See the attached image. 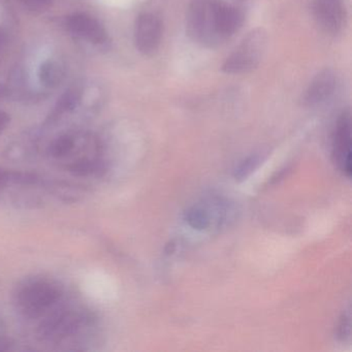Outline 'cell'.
Segmentation results:
<instances>
[{"label": "cell", "instance_id": "52a82bcc", "mask_svg": "<svg viewBox=\"0 0 352 352\" xmlns=\"http://www.w3.org/2000/svg\"><path fill=\"white\" fill-rule=\"evenodd\" d=\"M164 34V24L156 14L142 13L135 20L133 42L135 48L145 56H153L160 50Z\"/></svg>", "mask_w": 352, "mask_h": 352}, {"label": "cell", "instance_id": "ba28073f", "mask_svg": "<svg viewBox=\"0 0 352 352\" xmlns=\"http://www.w3.org/2000/svg\"><path fill=\"white\" fill-rule=\"evenodd\" d=\"M65 28L78 40L94 46H104L108 43V32L104 26L88 14H72L65 19Z\"/></svg>", "mask_w": 352, "mask_h": 352}, {"label": "cell", "instance_id": "e0dca14e", "mask_svg": "<svg viewBox=\"0 0 352 352\" xmlns=\"http://www.w3.org/2000/svg\"><path fill=\"white\" fill-rule=\"evenodd\" d=\"M6 43H7V34L3 28H0V50L5 47Z\"/></svg>", "mask_w": 352, "mask_h": 352}, {"label": "cell", "instance_id": "4fadbf2b", "mask_svg": "<svg viewBox=\"0 0 352 352\" xmlns=\"http://www.w3.org/2000/svg\"><path fill=\"white\" fill-rule=\"evenodd\" d=\"M38 80L44 87L53 89L57 87L65 77V67L55 59H48L38 69Z\"/></svg>", "mask_w": 352, "mask_h": 352}, {"label": "cell", "instance_id": "6da1fadb", "mask_svg": "<svg viewBox=\"0 0 352 352\" xmlns=\"http://www.w3.org/2000/svg\"><path fill=\"white\" fill-rule=\"evenodd\" d=\"M242 0H191L186 17L189 36L215 47L234 36L243 24Z\"/></svg>", "mask_w": 352, "mask_h": 352}, {"label": "cell", "instance_id": "30bf717a", "mask_svg": "<svg viewBox=\"0 0 352 352\" xmlns=\"http://www.w3.org/2000/svg\"><path fill=\"white\" fill-rule=\"evenodd\" d=\"M313 15L321 30L337 34L343 28L345 9L343 0H313Z\"/></svg>", "mask_w": 352, "mask_h": 352}, {"label": "cell", "instance_id": "277c9868", "mask_svg": "<svg viewBox=\"0 0 352 352\" xmlns=\"http://www.w3.org/2000/svg\"><path fill=\"white\" fill-rule=\"evenodd\" d=\"M60 184H50L41 177L30 173L0 168V199L11 197L14 203H38V190H52L60 195Z\"/></svg>", "mask_w": 352, "mask_h": 352}, {"label": "cell", "instance_id": "9a60e30c", "mask_svg": "<svg viewBox=\"0 0 352 352\" xmlns=\"http://www.w3.org/2000/svg\"><path fill=\"white\" fill-rule=\"evenodd\" d=\"M20 3L34 12H42L48 9L52 3V0H19Z\"/></svg>", "mask_w": 352, "mask_h": 352}, {"label": "cell", "instance_id": "5bb4252c", "mask_svg": "<svg viewBox=\"0 0 352 352\" xmlns=\"http://www.w3.org/2000/svg\"><path fill=\"white\" fill-rule=\"evenodd\" d=\"M186 219L188 223L197 230H205L210 224L209 214L207 211L199 207H195L189 210L186 214Z\"/></svg>", "mask_w": 352, "mask_h": 352}, {"label": "cell", "instance_id": "7a4b0ae2", "mask_svg": "<svg viewBox=\"0 0 352 352\" xmlns=\"http://www.w3.org/2000/svg\"><path fill=\"white\" fill-rule=\"evenodd\" d=\"M47 157L55 166L78 177L100 172L104 166L100 140L85 131H67L52 140Z\"/></svg>", "mask_w": 352, "mask_h": 352}, {"label": "cell", "instance_id": "2e32d148", "mask_svg": "<svg viewBox=\"0 0 352 352\" xmlns=\"http://www.w3.org/2000/svg\"><path fill=\"white\" fill-rule=\"evenodd\" d=\"M11 123V117L8 113L0 111V135L8 129Z\"/></svg>", "mask_w": 352, "mask_h": 352}, {"label": "cell", "instance_id": "7c38bea8", "mask_svg": "<svg viewBox=\"0 0 352 352\" xmlns=\"http://www.w3.org/2000/svg\"><path fill=\"white\" fill-rule=\"evenodd\" d=\"M82 100L81 90L79 88H69L67 89L56 102L54 110L51 112L48 118L49 123H54L63 118L65 115L75 111L79 107Z\"/></svg>", "mask_w": 352, "mask_h": 352}, {"label": "cell", "instance_id": "5b68a950", "mask_svg": "<svg viewBox=\"0 0 352 352\" xmlns=\"http://www.w3.org/2000/svg\"><path fill=\"white\" fill-rule=\"evenodd\" d=\"M267 34L263 28L251 30L222 65L228 75L250 73L258 67L267 52Z\"/></svg>", "mask_w": 352, "mask_h": 352}, {"label": "cell", "instance_id": "9c48e42d", "mask_svg": "<svg viewBox=\"0 0 352 352\" xmlns=\"http://www.w3.org/2000/svg\"><path fill=\"white\" fill-rule=\"evenodd\" d=\"M350 146H351V116L349 111H346L342 113L336 125L333 139V157L338 168L348 178L351 175Z\"/></svg>", "mask_w": 352, "mask_h": 352}, {"label": "cell", "instance_id": "3957f363", "mask_svg": "<svg viewBox=\"0 0 352 352\" xmlns=\"http://www.w3.org/2000/svg\"><path fill=\"white\" fill-rule=\"evenodd\" d=\"M63 294V288L54 280L30 278L18 286L15 304L26 318H42L55 310Z\"/></svg>", "mask_w": 352, "mask_h": 352}, {"label": "cell", "instance_id": "8fae6325", "mask_svg": "<svg viewBox=\"0 0 352 352\" xmlns=\"http://www.w3.org/2000/svg\"><path fill=\"white\" fill-rule=\"evenodd\" d=\"M336 85L337 79L335 73L329 69H322L313 78L307 88L304 96L305 104L311 107L322 104L333 96Z\"/></svg>", "mask_w": 352, "mask_h": 352}, {"label": "cell", "instance_id": "8992f818", "mask_svg": "<svg viewBox=\"0 0 352 352\" xmlns=\"http://www.w3.org/2000/svg\"><path fill=\"white\" fill-rule=\"evenodd\" d=\"M41 323L38 336L41 341L59 344L77 335L87 323V317L76 309H59L49 313Z\"/></svg>", "mask_w": 352, "mask_h": 352}]
</instances>
